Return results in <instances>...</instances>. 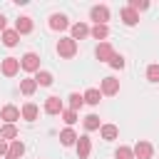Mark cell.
I'll return each instance as SVG.
<instances>
[{
  "instance_id": "obj_1",
  "label": "cell",
  "mask_w": 159,
  "mask_h": 159,
  "mask_svg": "<svg viewBox=\"0 0 159 159\" xmlns=\"http://www.w3.org/2000/svg\"><path fill=\"white\" fill-rule=\"evenodd\" d=\"M57 55H60V57H67V60L75 57V55H77V42H75L72 37H62V40L57 42Z\"/></svg>"
},
{
  "instance_id": "obj_2",
  "label": "cell",
  "mask_w": 159,
  "mask_h": 159,
  "mask_svg": "<svg viewBox=\"0 0 159 159\" xmlns=\"http://www.w3.org/2000/svg\"><path fill=\"white\" fill-rule=\"evenodd\" d=\"M20 67H22L25 72H40V57H37L35 52H25L22 60H20Z\"/></svg>"
},
{
  "instance_id": "obj_3",
  "label": "cell",
  "mask_w": 159,
  "mask_h": 159,
  "mask_svg": "<svg viewBox=\"0 0 159 159\" xmlns=\"http://www.w3.org/2000/svg\"><path fill=\"white\" fill-rule=\"evenodd\" d=\"M89 17L94 20V25H107V20H109V7H107V5H94V7L89 10Z\"/></svg>"
},
{
  "instance_id": "obj_4",
  "label": "cell",
  "mask_w": 159,
  "mask_h": 159,
  "mask_svg": "<svg viewBox=\"0 0 159 159\" xmlns=\"http://www.w3.org/2000/svg\"><path fill=\"white\" fill-rule=\"evenodd\" d=\"M17 70H20V60H17V57H5L2 65H0V72H2L5 77H15Z\"/></svg>"
},
{
  "instance_id": "obj_5",
  "label": "cell",
  "mask_w": 159,
  "mask_h": 159,
  "mask_svg": "<svg viewBox=\"0 0 159 159\" xmlns=\"http://www.w3.org/2000/svg\"><path fill=\"white\" fill-rule=\"evenodd\" d=\"M154 154V147L149 142H137L134 144V159H152Z\"/></svg>"
},
{
  "instance_id": "obj_6",
  "label": "cell",
  "mask_w": 159,
  "mask_h": 159,
  "mask_svg": "<svg viewBox=\"0 0 159 159\" xmlns=\"http://www.w3.org/2000/svg\"><path fill=\"white\" fill-rule=\"evenodd\" d=\"M45 112H47V114H62V112H65L62 99H60V97H55V94H52V97H47V99H45Z\"/></svg>"
},
{
  "instance_id": "obj_7",
  "label": "cell",
  "mask_w": 159,
  "mask_h": 159,
  "mask_svg": "<svg viewBox=\"0 0 159 159\" xmlns=\"http://www.w3.org/2000/svg\"><path fill=\"white\" fill-rule=\"evenodd\" d=\"M22 114H20V109L15 107V104H5L2 109H0V119H5L7 124H12L15 119H20Z\"/></svg>"
},
{
  "instance_id": "obj_8",
  "label": "cell",
  "mask_w": 159,
  "mask_h": 159,
  "mask_svg": "<svg viewBox=\"0 0 159 159\" xmlns=\"http://www.w3.org/2000/svg\"><path fill=\"white\" fill-rule=\"evenodd\" d=\"M112 57H114V50H112V45H109V42H99V45H97V60L109 65V60H112Z\"/></svg>"
},
{
  "instance_id": "obj_9",
  "label": "cell",
  "mask_w": 159,
  "mask_h": 159,
  "mask_svg": "<svg viewBox=\"0 0 159 159\" xmlns=\"http://www.w3.org/2000/svg\"><path fill=\"white\" fill-rule=\"evenodd\" d=\"M99 92H102V94H109V97L117 94V92H119V80H114V77H104Z\"/></svg>"
},
{
  "instance_id": "obj_10",
  "label": "cell",
  "mask_w": 159,
  "mask_h": 159,
  "mask_svg": "<svg viewBox=\"0 0 159 159\" xmlns=\"http://www.w3.org/2000/svg\"><path fill=\"white\" fill-rule=\"evenodd\" d=\"M75 147H77V157H80V159H87V157H89V149H92V142H89V137L84 134V137L77 139Z\"/></svg>"
},
{
  "instance_id": "obj_11",
  "label": "cell",
  "mask_w": 159,
  "mask_h": 159,
  "mask_svg": "<svg viewBox=\"0 0 159 159\" xmlns=\"http://www.w3.org/2000/svg\"><path fill=\"white\" fill-rule=\"evenodd\" d=\"M20 114H22V119H27V122H35V119H37V114H40V109H37V104L27 102V104L20 109Z\"/></svg>"
},
{
  "instance_id": "obj_12",
  "label": "cell",
  "mask_w": 159,
  "mask_h": 159,
  "mask_svg": "<svg viewBox=\"0 0 159 159\" xmlns=\"http://www.w3.org/2000/svg\"><path fill=\"white\" fill-rule=\"evenodd\" d=\"M50 27H52V30H67V27H70V22H67V17H65V15L55 12V15L50 17Z\"/></svg>"
},
{
  "instance_id": "obj_13",
  "label": "cell",
  "mask_w": 159,
  "mask_h": 159,
  "mask_svg": "<svg viewBox=\"0 0 159 159\" xmlns=\"http://www.w3.org/2000/svg\"><path fill=\"white\" fill-rule=\"evenodd\" d=\"M35 89H37V82H35V77H27V80H20V92H22L25 97H30V94H35Z\"/></svg>"
},
{
  "instance_id": "obj_14",
  "label": "cell",
  "mask_w": 159,
  "mask_h": 159,
  "mask_svg": "<svg viewBox=\"0 0 159 159\" xmlns=\"http://www.w3.org/2000/svg\"><path fill=\"white\" fill-rule=\"evenodd\" d=\"M99 134H102V139L112 142V139H117V137H119V129H117L114 124H102V127H99Z\"/></svg>"
},
{
  "instance_id": "obj_15",
  "label": "cell",
  "mask_w": 159,
  "mask_h": 159,
  "mask_svg": "<svg viewBox=\"0 0 159 159\" xmlns=\"http://www.w3.org/2000/svg\"><path fill=\"white\" fill-rule=\"evenodd\" d=\"M25 154V144L20 142V139H15L12 144H10V149H7V159H20Z\"/></svg>"
},
{
  "instance_id": "obj_16",
  "label": "cell",
  "mask_w": 159,
  "mask_h": 159,
  "mask_svg": "<svg viewBox=\"0 0 159 159\" xmlns=\"http://www.w3.org/2000/svg\"><path fill=\"white\" fill-rule=\"evenodd\" d=\"M89 35V27L84 25V22H75L72 25V40L77 42V40H82V37H87Z\"/></svg>"
},
{
  "instance_id": "obj_17",
  "label": "cell",
  "mask_w": 159,
  "mask_h": 159,
  "mask_svg": "<svg viewBox=\"0 0 159 159\" xmlns=\"http://www.w3.org/2000/svg\"><path fill=\"white\" fill-rule=\"evenodd\" d=\"M77 139H80V137H77V134H75V132H72L70 127L60 132V142H62L65 147H72V144H77Z\"/></svg>"
},
{
  "instance_id": "obj_18",
  "label": "cell",
  "mask_w": 159,
  "mask_h": 159,
  "mask_svg": "<svg viewBox=\"0 0 159 159\" xmlns=\"http://www.w3.org/2000/svg\"><path fill=\"white\" fill-rule=\"evenodd\" d=\"M15 30H17V35H27V32H32V20H30V17H20V20L15 22Z\"/></svg>"
},
{
  "instance_id": "obj_19",
  "label": "cell",
  "mask_w": 159,
  "mask_h": 159,
  "mask_svg": "<svg viewBox=\"0 0 159 159\" xmlns=\"http://www.w3.org/2000/svg\"><path fill=\"white\" fill-rule=\"evenodd\" d=\"M17 40H20L17 30H5V32H2V45H5V47H15Z\"/></svg>"
},
{
  "instance_id": "obj_20",
  "label": "cell",
  "mask_w": 159,
  "mask_h": 159,
  "mask_svg": "<svg viewBox=\"0 0 159 159\" xmlns=\"http://www.w3.org/2000/svg\"><path fill=\"white\" fill-rule=\"evenodd\" d=\"M122 22H124V25H137V22H139V15H137L132 7H124V10H122Z\"/></svg>"
},
{
  "instance_id": "obj_21",
  "label": "cell",
  "mask_w": 159,
  "mask_h": 159,
  "mask_svg": "<svg viewBox=\"0 0 159 159\" xmlns=\"http://www.w3.org/2000/svg\"><path fill=\"white\" fill-rule=\"evenodd\" d=\"M82 97H84V102H87V104H99V99H102V92H99V89H94V87H89V89H87Z\"/></svg>"
},
{
  "instance_id": "obj_22",
  "label": "cell",
  "mask_w": 159,
  "mask_h": 159,
  "mask_svg": "<svg viewBox=\"0 0 159 159\" xmlns=\"http://www.w3.org/2000/svg\"><path fill=\"white\" fill-rule=\"evenodd\" d=\"M35 82L42 84V87H50V84H52V75H50L47 70H40V72H35Z\"/></svg>"
},
{
  "instance_id": "obj_23",
  "label": "cell",
  "mask_w": 159,
  "mask_h": 159,
  "mask_svg": "<svg viewBox=\"0 0 159 159\" xmlns=\"http://www.w3.org/2000/svg\"><path fill=\"white\" fill-rule=\"evenodd\" d=\"M17 137V127L15 124H2L0 127V139H15Z\"/></svg>"
},
{
  "instance_id": "obj_24",
  "label": "cell",
  "mask_w": 159,
  "mask_h": 159,
  "mask_svg": "<svg viewBox=\"0 0 159 159\" xmlns=\"http://www.w3.org/2000/svg\"><path fill=\"white\" fill-rule=\"evenodd\" d=\"M89 35H92L94 40H104V37L109 35V27H107V25H94V27L89 30Z\"/></svg>"
},
{
  "instance_id": "obj_25",
  "label": "cell",
  "mask_w": 159,
  "mask_h": 159,
  "mask_svg": "<svg viewBox=\"0 0 159 159\" xmlns=\"http://www.w3.org/2000/svg\"><path fill=\"white\" fill-rule=\"evenodd\" d=\"M99 127H102V124H99V117H97V114H87V117H84V129H87V132H94V129H99Z\"/></svg>"
},
{
  "instance_id": "obj_26",
  "label": "cell",
  "mask_w": 159,
  "mask_h": 159,
  "mask_svg": "<svg viewBox=\"0 0 159 159\" xmlns=\"http://www.w3.org/2000/svg\"><path fill=\"white\" fill-rule=\"evenodd\" d=\"M114 159H134V149H129V147H119V149L114 152Z\"/></svg>"
},
{
  "instance_id": "obj_27",
  "label": "cell",
  "mask_w": 159,
  "mask_h": 159,
  "mask_svg": "<svg viewBox=\"0 0 159 159\" xmlns=\"http://www.w3.org/2000/svg\"><path fill=\"white\" fill-rule=\"evenodd\" d=\"M82 104H84V97H80L77 92H75V94H70V109H75V112H77Z\"/></svg>"
},
{
  "instance_id": "obj_28",
  "label": "cell",
  "mask_w": 159,
  "mask_h": 159,
  "mask_svg": "<svg viewBox=\"0 0 159 159\" xmlns=\"http://www.w3.org/2000/svg\"><path fill=\"white\" fill-rule=\"evenodd\" d=\"M147 80L149 82H159V65H149L147 67Z\"/></svg>"
},
{
  "instance_id": "obj_29",
  "label": "cell",
  "mask_w": 159,
  "mask_h": 159,
  "mask_svg": "<svg viewBox=\"0 0 159 159\" xmlns=\"http://www.w3.org/2000/svg\"><path fill=\"white\" fill-rule=\"evenodd\" d=\"M127 7H132V10L137 12V10H147V7H149V2H147V0H132Z\"/></svg>"
},
{
  "instance_id": "obj_30",
  "label": "cell",
  "mask_w": 159,
  "mask_h": 159,
  "mask_svg": "<svg viewBox=\"0 0 159 159\" xmlns=\"http://www.w3.org/2000/svg\"><path fill=\"white\" fill-rule=\"evenodd\" d=\"M109 67H114V70H122V67H124V57L114 52V57L109 60Z\"/></svg>"
},
{
  "instance_id": "obj_31",
  "label": "cell",
  "mask_w": 159,
  "mask_h": 159,
  "mask_svg": "<svg viewBox=\"0 0 159 159\" xmlns=\"http://www.w3.org/2000/svg\"><path fill=\"white\" fill-rule=\"evenodd\" d=\"M62 119H65L67 124H75V122H77V112H75V109H65V112H62Z\"/></svg>"
},
{
  "instance_id": "obj_32",
  "label": "cell",
  "mask_w": 159,
  "mask_h": 159,
  "mask_svg": "<svg viewBox=\"0 0 159 159\" xmlns=\"http://www.w3.org/2000/svg\"><path fill=\"white\" fill-rule=\"evenodd\" d=\"M7 149H10V147H7V144H5V139H0V157H2V154H5V157H7Z\"/></svg>"
},
{
  "instance_id": "obj_33",
  "label": "cell",
  "mask_w": 159,
  "mask_h": 159,
  "mask_svg": "<svg viewBox=\"0 0 159 159\" xmlns=\"http://www.w3.org/2000/svg\"><path fill=\"white\" fill-rule=\"evenodd\" d=\"M0 32H5V15H0Z\"/></svg>"
}]
</instances>
